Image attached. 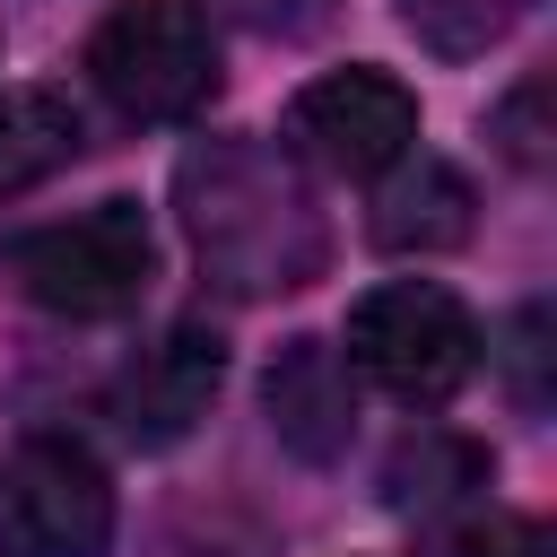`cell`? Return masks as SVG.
Segmentation results:
<instances>
[{"instance_id":"cell-1","label":"cell","mask_w":557,"mask_h":557,"mask_svg":"<svg viewBox=\"0 0 557 557\" xmlns=\"http://www.w3.org/2000/svg\"><path fill=\"white\" fill-rule=\"evenodd\" d=\"M174 218H183L209 287H226L244 305L296 296L331 261V218L270 139H191L174 165Z\"/></svg>"},{"instance_id":"cell-2","label":"cell","mask_w":557,"mask_h":557,"mask_svg":"<svg viewBox=\"0 0 557 557\" xmlns=\"http://www.w3.org/2000/svg\"><path fill=\"white\" fill-rule=\"evenodd\" d=\"M339 357H348V374H366L400 409H444L479 374V322H470V305L453 287L392 278V287H374V296L348 305Z\"/></svg>"},{"instance_id":"cell-3","label":"cell","mask_w":557,"mask_h":557,"mask_svg":"<svg viewBox=\"0 0 557 557\" xmlns=\"http://www.w3.org/2000/svg\"><path fill=\"white\" fill-rule=\"evenodd\" d=\"M9 278L26 305L44 313H70V322H104V313H131L139 287L157 278V235L139 218V200H96L78 218H52V226H26L9 244Z\"/></svg>"},{"instance_id":"cell-4","label":"cell","mask_w":557,"mask_h":557,"mask_svg":"<svg viewBox=\"0 0 557 557\" xmlns=\"http://www.w3.org/2000/svg\"><path fill=\"white\" fill-rule=\"evenodd\" d=\"M87 78L131 122H191L218 96V35L191 0H122L87 35Z\"/></svg>"},{"instance_id":"cell-5","label":"cell","mask_w":557,"mask_h":557,"mask_svg":"<svg viewBox=\"0 0 557 557\" xmlns=\"http://www.w3.org/2000/svg\"><path fill=\"white\" fill-rule=\"evenodd\" d=\"M0 557H113V479L70 435H26L0 461Z\"/></svg>"},{"instance_id":"cell-6","label":"cell","mask_w":557,"mask_h":557,"mask_svg":"<svg viewBox=\"0 0 557 557\" xmlns=\"http://www.w3.org/2000/svg\"><path fill=\"white\" fill-rule=\"evenodd\" d=\"M287 139H296L313 165L366 183V174H392V165L418 148V96H409L392 70L357 61V70H331V78L296 87V104H287Z\"/></svg>"},{"instance_id":"cell-7","label":"cell","mask_w":557,"mask_h":557,"mask_svg":"<svg viewBox=\"0 0 557 557\" xmlns=\"http://www.w3.org/2000/svg\"><path fill=\"white\" fill-rule=\"evenodd\" d=\"M218 383H226V339H218L209 322H174V331H157V339L113 374L104 409H113V426H122L139 453H165V444H183V435L209 418Z\"/></svg>"},{"instance_id":"cell-8","label":"cell","mask_w":557,"mask_h":557,"mask_svg":"<svg viewBox=\"0 0 557 557\" xmlns=\"http://www.w3.org/2000/svg\"><path fill=\"white\" fill-rule=\"evenodd\" d=\"M261 409H270V435L296 461H339L348 453V426H357L348 357L331 339H287L278 366H270V383H261Z\"/></svg>"},{"instance_id":"cell-9","label":"cell","mask_w":557,"mask_h":557,"mask_svg":"<svg viewBox=\"0 0 557 557\" xmlns=\"http://www.w3.org/2000/svg\"><path fill=\"white\" fill-rule=\"evenodd\" d=\"M78 148H87V131H78V104L70 96H52V87H9L0 96V200L9 191H35Z\"/></svg>"},{"instance_id":"cell-10","label":"cell","mask_w":557,"mask_h":557,"mask_svg":"<svg viewBox=\"0 0 557 557\" xmlns=\"http://www.w3.org/2000/svg\"><path fill=\"white\" fill-rule=\"evenodd\" d=\"M461 235H470V183L435 157H418V174H400L374 209V244H392V252H444Z\"/></svg>"},{"instance_id":"cell-11","label":"cell","mask_w":557,"mask_h":557,"mask_svg":"<svg viewBox=\"0 0 557 557\" xmlns=\"http://www.w3.org/2000/svg\"><path fill=\"white\" fill-rule=\"evenodd\" d=\"M470 487H487V453L461 444V435H435V426L400 435V453L383 461V496H392L400 513H435V505H453V496H470Z\"/></svg>"},{"instance_id":"cell-12","label":"cell","mask_w":557,"mask_h":557,"mask_svg":"<svg viewBox=\"0 0 557 557\" xmlns=\"http://www.w3.org/2000/svg\"><path fill=\"white\" fill-rule=\"evenodd\" d=\"M540 0H400V26L435 52V61H479L496 52Z\"/></svg>"},{"instance_id":"cell-13","label":"cell","mask_w":557,"mask_h":557,"mask_svg":"<svg viewBox=\"0 0 557 557\" xmlns=\"http://www.w3.org/2000/svg\"><path fill=\"white\" fill-rule=\"evenodd\" d=\"M218 17H235L244 35H261V44H305V35H322L331 17H339V0H209Z\"/></svg>"},{"instance_id":"cell-14","label":"cell","mask_w":557,"mask_h":557,"mask_svg":"<svg viewBox=\"0 0 557 557\" xmlns=\"http://www.w3.org/2000/svg\"><path fill=\"white\" fill-rule=\"evenodd\" d=\"M540 104H548V78H522V87L496 104V122H487V139H496L513 165H540V157H548V139H540Z\"/></svg>"},{"instance_id":"cell-15","label":"cell","mask_w":557,"mask_h":557,"mask_svg":"<svg viewBox=\"0 0 557 557\" xmlns=\"http://www.w3.org/2000/svg\"><path fill=\"white\" fill-rule=\"evenodd\" d=\"M165 557H270V548H261V531H235V548H226L218 522H209L200 540H165Z\"/></svg>"}]
</instances>
